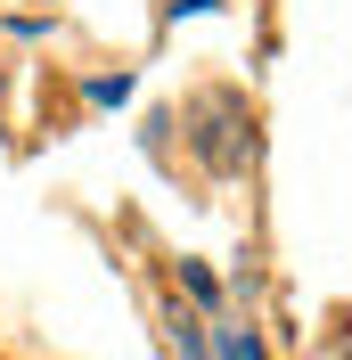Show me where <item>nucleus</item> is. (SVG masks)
<instances>
[{"label":"nucleus","mask_w":352,"mask_h":360,"mask_svg":"<svg viewBox=\"0 0 352 360\" xmlns=\"http://www.w3.org/2000/svg\"><path fill=\"white\" fill-rule=\"evenodd\" d=\"M172 344H180V352H189V360H205V344H197V319L180 311V303H172Z\"/></svg>","instance_id":"obj_1"}]
</instances>
